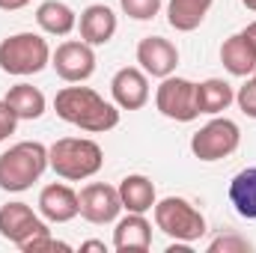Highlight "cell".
<instances>
[{
    "instance_id": "1",
    "label": "cell",
    "mask_w": 256,
    "mask_h": 253,
    "mask_svg": "<svg viewBox=\"0 0 256 253\" xmlns=\"http://www.w3.org/2000/svg\"><path fill=\"white\" fill-rule=\"evenodd\" d=\"M54 110L63 122L90 134H104L120 126V108L104 102L92 86H63L54 96Z\"/></svg>"
},
{
    "instance_id": "2",
    "label": "cell",
    "mask_w": 256,
    "mask_h": 253,
    "mask_svg": "<svg viewBox=\"0 0 256 253\" xmlns=\"http://www.w3.org/2000/svg\"><path fill=\"white\" fill-rule=\"evenodd\" d=\"M104 164V152L90 137H63L54 146H48V167L68 182L92 179Z\"/></svg>"
},
{
    "instance_id": "3",
    "label": "cell",
    "mask_w": 256,
    "mask_h": 253,
    "mask_svg": "<svg viewBox=\"0 0 256 253\" xmlns=\"http://www.w3.org/2000/svg\"><path fill=\"white\" fill-rule=\"evenodd\" d=\"M48 170V146L39 140H21L0 155V188L9 194L33 188Z\"/></svg>"
},
{
    "instance_id": "4",
    "label": "cell",
    "mask_w": 256,
    "mask_h": 253,
    "mask_svg": "<svg viewBox=\"0 0 256 253\" xmlns=\"http://www.w3.org/2000/svg\"><path fill=\"white\" fill-rule=\"evenodd\" d=\"M155 212V226L170 236L173 242H200L206 236V218L202 212L185 196H164L152 206Z\"/></svg>"
},
{
    "instance_id": "5",
    "label": "cell",
    "mask_w": 256,
    "mask_h": 253,
    "mask_svg": "<svg viewBox=\"0 0 256 253\" xmlns=\"http://www.w3.org/2000/svg\"><path fill=\"white\" fill-rule=\"evenodd\" d=\"M51 66V48L39 33H15L0 42V68L15 78L39 74Z\"/></svg>"
},
{
    "instance_id": "6",
    "label": "cell",
    "mask_w": 256,
    "mask_h": 253,
    "mask_svg": "<svg viewBox=\"0 0 256 253\" xmlns=\"http://www.w3.org/2000/svg\"><path fill=\"white\" fill-rule=\"evenodd\" d=\"M242 143V128L226 116H214L191 137V152L200 161H220L230 158Z\"/></svg>"
},
{
    "instance_id": "7",
    "label": "cell",
    "mask_w": 256,
    "mask_h": 253,
    "mask_svg": "<svg viewBox=\"0 0 256 253\" xmlns=\"http://www.w3.org/2000/svg\"><path fill=\"white\" fill-rule=\"evenodd\" d=\"M155 108L176 122H194L200 116L196 108V84L188 78H161V86L155 90Z\"/></svg>"
},
{
    "instance_id": "8",
    "label": "cell",
    "mask_w": 256,
    "mask_h": 253,
    "mask_svg": "<svg viewBox=\"0 0 256 253\" xmlns=\"http://www.w3.org/2000/svg\"><path fill=\"white\" fill-rule=\"evenodd\" d=\"M51 66L66 84H84L96 72V51L84 39H68L51 51Z\"/></svg>"
},
{
    "instance_id": "9",
    "label": "cell",
    "mask_w": 256,
    "mask_h": 253,
    "mask_svg": "<svg viewBox=\"0 0 256 253\" xmlns=\"http://www.w3.org/2000/svg\"><path fill=\"white\" fill-rule=\"evenodd\" d=\"M39 232H48V224L27 202H6V206H0V236L6 242H12L18 250Z\"/></svg>"
},
{
    "instance_id": "10",
    "label": "cell",
    "mask_w": 256,
    "mask_h": 253,
    "mask_svg": "<svg viewBox=\"0 0 256 253\" xmlns=\"http://www.w3.org/2000/svg\"><path fill=\"white\" fill-rule=\"evenodd\" d=\"M78 206H80V218L90 224H98V226L114 224L122 212L120 190L114 185H104V182H90L78 194Z\"/></svg>"
},
{
    "instance_id": "11",
    "label": "cell",
    "mask_w": 256,
    "mask_h": 253,
    "mask_svg": "<svg viewBox=\"0 0 256 253\" xmlns=\"http://www.w3.org/2000/svg\"><path fill=\"white\" fill-rule=\"evenodd\" d=\"M137 63L152 78H167L179 66V51L164 36H146L137 42Z\"/></svg>"
},
{
    "instance_id": "12",
    "label": "cell",
    "mask_w": 256,
    "mask_h": 253,
    "mask_svg": "<svg viewBox=\"0 0 256 253\" xmlns=\"http://www.w3.org/2000/svg\"><path fill=\"white\" fill-rule=\"evenodd\" d=\"M110 96L116 102L120 110H140L149 102V78L143 68L137 66H126L114 74L110 80Z\"/></svg>"
},
{
    "instance_id": "13",
    "label": "cell",
    "mask_w": 256,
    "mask_h": 253,
    "mask_svg": "<svg viewBox=\"0 0 256 253\" xmlns=\"http://www.w3.org/2000/svg\"><path fill=\"white\" fill-rule=\"evenodd\" d=\"M39 214L51 224H68L72 218L80 214V206H78V194L63 185V182H54V185H45L39 190Z\"/></svg>"
},
{
    "instance_id": "14",
    "label": "cell",
    "mask_w": 256,
    "mask_h": 253,
    "mask_svg": "<svg viewBox=\"0 0 256 253\" xmlns=\"http://www.w3.org/2000/svg\"><path fill=\"white\" fill-rule=\"evenodd\" d=\"M78 27H80V39L86 45H108L114 36H116V12L104 3H90L80 18H78Z\"/></svg>"
},
{
    "instance_id": "15",
    "label": "cell",
    "mask_w": 256,
    "mask_h": 253,
    "mask_svg": "<svg viewBox=\"0 0 256 253\" xmlns=\"http://www.w3.org/2000/svg\"><path fill=\"white\" fill-rule=\"evenodd\" d=\"M114 248L120 253H146L152 248V224H149L143 214L128 212L126 218L116 220Z\"/></svg>"
},
{
    "instance_id": "16",
    "label": "cell",
    "mask_w": 256,
    "mask_h": 253,
    "mask_svg": "<svg viewBox=\"0 0 256 253\" xmlns=\"http://www.w3.org/2000/svg\"><path fill=\"white\" fill-rule=\"evenodd\" d=\"M220 63L236 78H250L256 72V48L248 42L244 33H236V36L224 39V45H220Z\"/></svg>"
},
{
    "instance_id": "17",
    "label": "cell",
    "mask_w": 256,
    "mask_h": 253,
    "mask_svg": "<svg viewBox=\"0 0 256 253\" xmlns=\"http://www.w3.org/2000/svg\"><path fill=\"white\" fill-rule=\"evenodd\" d=\"M116 190H120V200H122V208H126V212L146 214V212H152V206L158 202L152 179L143 176V173H131V176H126Z\"/></svg>"
},
{
    "instance_id": "18",
    "label": "cell",
    "mask_w": 256,
    "mask_h": 253,
    "mask_svg": "<svg viewBox=\"0 0 256 253\" xmlns=\"http://www.w3.org/2000/svg\"><path fill=\"white\" fill-rule=\"evenodd\" d=\"M36 24L48 33V36H68L78 27V15L74 9L63 0H45L36 9Z\"/></svg>"
},
{
    "instance_id": "19",
    "label": "cell",
    "mask_w": 256,
    "mask_h": 253,
    "mask_svg": "<svg viewBox=\"0 0 256 253\" xmlns=\"http://www.w3.org/2000/svg\"><path fill=\"white\" fill-rule=\"evenodd\" d=\"M214 0H167V21L176 33H191L196 30Z\"/></svg>"
},
{
    "instance_id": "20",
    "label": "cell",
    "mask_w": 256,
    "mask_h": 253,
    "mask_svg": "<svg viewBox=\"0 0 256 253\" xmlns=\"http://www.w3.org/2000/svg\"><path fill=\"white\" fill-rule=\"evenodd\" d=\"M3 102L15 110L18 120H39L45 114V108H48L45 92L39 86H33V84H15V86H9V92H6Z\"/></svg>"
},
{
    "instance_id": "21",
    "label": "cell",
    "mask_w": 256,
    "mask_h": 253,
    "mask_svg": "<svg viewBox=\"0 0 256 253\" xmlns=\"http://www.w3.org/2000/svg\"><path fill=\"white\" fill-rule=\"evenodd\" d=\"M232 102H236V90H232L226 80L208 78V80L196 84V108H200V114L218 116V114H224Z\"/></svg>"
},
{
    "instance_id": "22",
    "label": "cell",
    "mask_w": 256,
    "mask_h": 253,
    "mask_svg": "<svg viewBox=\"0 0 256 253\" xmlns=\"http://www.w3.org/2000/svg\"><path fill=\"white\" fill-rule=\"evenodd\" d=\"M230 202L248 220H256V167H248L232 176L230 182Z\"/></svg>"
},
{
    "instance_id": "23",
    "label": "cell",
    "mask_w": 256,
    "mask_h": 253,
    "mask_svg": "<svg viewBox=\"0 0 256 253\" xmlns=\"http://www.w3.org/2000/svg\"><path fill=\"white\" fill-rule=\"evenodd\" d=\"M120 6L134 21H152L161 12V0H120Z\"/></svg>"
},
{
    "instance_id": "24",
    "label": "cell",
    "mask_w": 256,
    "mask_h": 253,
    "mask_svg": "<svg viewBox=\"0 0 256 253\" xmlns=\"http://www.w3.org/2000/svg\"><path fill=\"white\" fill-rule=\"evenodd\" d=\"M254 248L248 238L230 232V236H218L214 242H208V253H248Z\"/></svg>"
},
{
    "instance_id": "25",
    "label": "cell",
    "mask_w": 256,
    "mask_h": 253,
    "mask_svg": "<svg viewBox=\"0 0 256 253\" xmlns=\"http://www.w3.org/2000/svg\"><path fill=\"white\" fill-rule=\"evenodd\" d=\"M236 104L242 108L244 116L256 120V78H248V80L238 86V92H236Z\"/></svg>"
},
{
    "instance_id": "26",
    "label": "cell",
    "mask_w": 256,
    "mask_h": 253,
    "mask_svg": "<svg viewBox=\"0 0 256 253\" xmlns=\"http://www.w3.org/2000/svg\"><path fill=\"white\" fill-rule=\"evenodd\" d=\"M15 128H18V116H15V110L0 98V143L9 140V137L15 134Z\"/></svg>"
},
{
    "instance_id": "27",
    "label": "cell",
    "mask_w": 256,
    "mask_h": 253,
    "mask_svg": "<svg viewBox=\"0 0 256 253\" xmlns=\"http://www.w3.org/2000/svg\"><path fill=\"white\" fill-rule=\"evenodd\" d=\"M27 3H33V0H0V9L3 12H15V9H24Z\"/></svg>"
},
{
    "instance_id": "28",
    "label": "cell",
    "mask_w": 256,
    "mask_h": 253,
    "mask_svg": "<svg viewBox=\"0 0 256 253\" xmlns=\"http://www.w3.org/2000/svg\"><path fill=\"white\" fill-rule=\"evenodd\" d=\"M80 250H102V253H108V244H104V242H84V244H80Z\"/></svg>"
},
{
    "instance_id": "29",
    "label": "cell",
    "mask_w": 256,
    "mask_h": 253,
    "mask_svg": "<svg viewBox=\"0 0 256 253\" xmlns=\"http://www.w3.org/2000/svg\"><path fill=\"white\" fill-rule=\"evenodd\" d=\"M242 33L248 36V42H250V45H254V48H256V21H250V24H248V27H244Z\"/></svg>"
},
{
    "instance_id": "30",
    "label": "cell",
    "mask_w": 256,
    "mask_h": 253,
    "mask_svg": "<svg viewBox=\"0 0 256 253\" xmlns=\"http://www.w3.org/2000/svg\"><path fill=\"white\" fill-rule=\"evenodd\" d=\"M244 3V9H250V12H256V0H242Z\"/></svg>"
},
{
    "instance_id": "31",
    "label": "cell",
    "mask_w": 256,
    "mask_h": 253,
    "mask_svg": "<svg viewBox=\"0 0 256 253\" xmlns=\"http://www.w3.org/2000/svg\"><path fill=\"white\" fill-rule=\"evenodd\" d=\"M254 78H256V72H254Z\"/></svg>"
}]
</instances>
